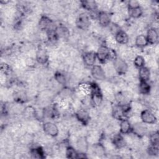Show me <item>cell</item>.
<instances>
[{"instance_id": "cell-23", "label": "cell", "mask_w": 159, "mask_h": 159, "mask_svg": "<svg viewBox=\"0 0 159 159\" xmlns=\"http://www.w3.org/2000/svg\"><path fill=\"white\" fill-rule=\"evenodd\" d=\"M32 157L36 158H42L44 157L45 152L41 147H36L32 148L30 152Z\"/></svg>"}, {"instance_id": "cell-6", "label": "cell", "mask_w": 159, "mask_h": 159, "mask_svg": "<svg viewBox=\"0 0 159 159\" xmlns=\"http://www.w3.org/2000/svg\"><path fill=\"white\" fill-rule=\"evenodd\" d=\"M109 48L107 46H101L99 47L96 56L99 60L101 62H104L106 60L109 59Z\"/></svg>"}, {"instance_id": "cell-26", "label": "cell", "mask_w": 159, "mask_h": 159, "mask_svg": "<svg viewBox=\"0 0 159 159\" xmlns=\"http://www.w3.org/2000/svg\"><path fill=\"white\" fill-rule=\"evenodd\" d=\"M78 91L81 92L84 96H86L91 93V85L87 83H81L79 85Z\"/></svg>"}, {"instance_id": "cell-34", "label": "cell", "mask_w": 159, "mask_h": 159, "mask_svg": "<svg viewBox=\"0 0 159 159\" xmlns=\"http://www.w3.org/2000/svg\"><path fill=\"white\" fill-rule=\"evenodd\" d=\"M129 121L130 122V124H136L137 123H139L141 121V119H140V116H138L137 114H134L133 115H132L130 117V119L129 120Z\"/></svg>"}, {"instance_id": "cell-13", "label": "cell", "mask_w": 159, "mask_h": 159, "mask_svg": "<svg viewBox=\"0 0 159 159\" xmlns=\"http://www.w3.org/2000/svg\"><path fill=\"white\" fill-rule=\"evenodd\" d=\"M133 131L135 135L139 137H142L145 135L147 133V127L142 124L141 122H139L134 125Z\"/></svg>"}, {"instance_id": "cell-8", "label": "cell", "mask_w": 159, "mask_h": 159, "mask_svg": "<svg viewBox=\"0 0 159 159\" xmlns=\"http://www.w3.org/2000/svg\"><path fill=\"white\" fill-rule=\"evenodd\" d=\"M98 19L99 24L103 27H106L110 24L111 22V16L105 11L99 12Z\"/></svg>"}, {"instance_id": "cell-22", "label": "cell", "mask_w": 159, "mask_h": 159, "mask_svg": "<svg viewBox=\"0 0 159 159\" xmlns=\"http://www.w3.org/2000/svg\"><path fill=\"white\" fill-rule=\"evenodd\" d=\"M92 152L94 154L98 156H102L105 153V148L101 143H94L92 148Z\"/></svg>"}, {"instance_id": "cell-36", "label": "cell", "mask_w": 159, "mask_h": 159, "mask_svg": "<svg viewBox=\"0 0 159 159\" xmlns=\"http://www.w3.org/2000/svg\"><path fill=\"white\" fill-rule=\"evenodd\" d=\"M158 147H156V146H154V145H152V146L149 147L148 148V153L150 154V155H154L158 154Z\"/></svg>"}, {"instance_id": "cell-19", "label": "cell", "mask_w": 159, "mask_h": 159, "mask_svg": "<svg viewBox=\"0 0 159 159\" xmlns=\"http://www.w3.org/2000/svg\"><path fill=\"white\" fill-rule=\"evenodd\" d=\"M142 13H143L142 9L140 6L135 7H133V8H129V7L128 8V15L131 17H133L135 19L139 18L142 16Z\"/></svg>"}, {"instance_id": "cell-4", "label": "cell", "mask_w": 159, "mask_h": 159, "mask_svg": "<svg viewBox=\"0 0 159 159\" xmlns=\"http://www.w3.org/2000/svg\"><path fill=\"white\" fill-rule=\"evenodd\" d=\"M76 24L78 28L83 30H85L88 28L90 25V21L88 16L85 13L80 14L76 18Z\"/></svg>"}, {"instance_id": "cell-29", "label": "cell", "mask_w": 159, "mask_h": 159, "mask_svg": "<svg viewBox=\"0 0 159 159\" xmlns=\"http://www.w3.org/2000/svg\"><path fill=\"white\" fill-rule=\"evenodd\" d=\"M54 77H55V81L59 84H64L66 83V80L65 76L62 73L59 72V71L56 72L54 75Z\"/></svg>"}, {"instance_id": "cell-7", "label": "cell", "mask_w": 159, "mask_h": 159, "mask_svg": "<svg viewBox=\"0 0 159 159\" xmlns=\"http://www.w3.org/2000/svg\"><path fill=\"white\" fill-rule=\"evenodd\" d=\"M39 28L41 30H52L55 29L53 26L52 21L47 16H42L39 22Z\"/></svg>"}, {"instance_id": "cell-31", "label": "cell", "mask_w": 159, "mask_h": 159, "mask_svg": "<svg viewBox=\"0 0 159 159\" xmlns=\"http://www.w3.org/2000/svg\"><path fill=\"white\" fill-rule=\"evenodd\" d=\"M149 140H150V142L152 143V145L158 147V143H159V137H158V132L154 131L153 134L150 136Z\"/></svg>"}, {"instance_id": "cell-30", "label": "cell", "mask_w": 159, "mask_h": 159, "mask_svg": "<svg viewBox=\"0 0 159 159\" xmlns=\"http://www.w3.org/2000/svg\"><path fill=\"white\" fill-rule=\"evenodd\" d=\"M78 153L71 147H68L66 148L65 155L67 158H78Z\"/></svg>"}, {"instance_id": "cell-5", "label": "cell", "mask_w": 159, "mask_h": 159, "mask_svg": "<svg viewBox=\"0 0 159 159\" xmlns=\"http://www.w3.org/2000/svg\"><path fill=\"white\" fill-rule=\"evenodd\" d=\"M91 73L93 77L96 80L103 81L106 78V74L103 68L99 65H93L91 70Z\"/></svg>"}, {"instance_id": "cell-38", "label": "cell", "mask_w": 159, "mask_h": 159, "mask_svg": "<svg viewBox=\"0 0 159 159\" xmlns=\"http://www.w3.org/2000/svg\"><path fill=\"white\" fill-rule=\"evenodd\" d=\"M139 6V4L138 1H130L129 2V8H133Z\"/></svg>"}, {"instance_id": "cell-14", "label": "cell", "mask_w": 159, "mask_h": 159, "mask_svg": "<svg viewBox=\"0 0 159 159\" xmlns=\"http://www.w3.org/2000/svg\"><path fill=\"white\" fill-rule=\"evenodd\" d=\"M35 58L39 63H45L48 60V55L45 50L40 48L37 52Z\"/></svg>"}, {"instance_id": "cell-17", "label": "cell", "mask_w": 159, "mask_h": 159, "mask_svg": "<svg viewBox=\"0 0 159 159\" xmlns=\"http://www.w3.org/2000/svg\"><path fill=\"white\" fill-rule=\"evenodd\" d=\"M112 143L114 145L119 148H122L125 147L126 143L125 142V140L124 137L120 135L116 134L114 135L113 139H112Z\"/></svg>"}, {"instance_id": "cell-24", "label": "cell", "mask_w": 159, "mask_h": 159, "mask_svg": "<svg viewBox=\"0 0 159 159\" xmlns=\"http://www.w3.org/2000/svg\"><path fill=\"white\" fill-rule=\"evenodd\" d=\"M88 142L86 139L81 137L78 139L76 144L77 147L79 150H81V152H84L85 150H87L88 148Z\"/></svg>"}, {"instance_id": "cell-11", "label": "cell", "mask_w": 159, "mask_h": 159, "mask_svg": "<svg viewBox=\"0 0 159 159\" xmlns=\"http://www.w3.org/2000/svg\"><path fill=\"white\" fill-rule=\"evenodd\" d=\"M147 39L148 43L151 44H155L157 42L158 39V35L157 30L155 28H151L148 30L147 33Z\"/></svg>"}, {"instance_id": "cell-12", "label": "cell", "mask_w": 159, "mask_h": 159, "mask_svg": "<svg viewBox=\"0 0 159 159\" xmlns=\"http://www.w3.org/2000/svg\"><path fill=\"white\" fill-rule=\"evenodd\" d=\"M96 55L93 52H89L84 53L83 57L84 63L88 66H93L96 61Z\"/></svg>"}, {"instance_id": "cell-16", "label": "cell", "mask_w": 159, "mask_h": 159, "mask_svg": "<svg viewBox=\"0 0 159 159\" xmlns=\"http://www.w3.org/2000/svg\"><path fill=\"white\" fill-rule=\"evenodd\" d=\"M148 42L147 41V37L143 34H140L137 35L135 39V44L137 47L143 48L148 45Z\"/></svg>"}, {"instance_id": "cell-20", "label": "cell", "mask_w": 159, "mask_h": 159, "mask_svg": "<svg viewBox=\"0 0 159 159\" xmlns=\"http://www.w3.org/2000/svg\"><path fill=\"white\" fill-rule=\"evenodd\" d=\"M81 3L84 8L91 12L95 11L98 7L97 2L94 1H81Z\"/></svg>"}, {"instance_id": "cell-3", "label": "cell", "mask_w": 159, "mask_h": 159, "mask_svg": "<svg viewBox=\"0 0 159 159\" xmlns=\"http://www.w3.org/2000/svg\"><path fill=\"white\" fill-rule=\"evenodd\" d=\"M140 119L142 122L147 124H155L157 118L155 114L149 110H143L140 113Z\"/></svg>"}, {"instance_id": "cell-15", "label": "cell", "mask_w": 159, "mask_h": 159, "mask_svg": "<svg viewBox=\"0 0 159 159\" xmlns=\"http://www.w3.org/2000/svg\"><path fill=\"white\" fill-rule=\"evenodd\" d=\"M130 123L129 120L122 119L119 124V130L123 134H128L131 130Z\"/></svg>"}, {"instance_id": "cell-2", "label": "cell", "mask_w": 159, "mask_h": 159, "mask_svg": "<svg viewBox=\"0 0 159 159\" xmlns=\"http://www.w3.org/2000/svg\"><path fill=\"white\" fill-rule=\"evenodd\" d=\"M43 129L47 135L50 137H56L59 133V128L57 125L51 122H47L43 125Z\"/></svg>"}, {"instance_id": "cell-10", "label": "cell", "mask_w": 159, "mask_h": 159, "mask_svg": "<svg viewBox=\"0 0 159 159\" xmlns=\"http://www.w3.org/2000/svg\"><path fill=\"white\" fill-rule=\"evenodd\" d=\"M76 116L77 119L84 124L88 123L91 118L89 112L84 109H79L76 112Z\"/></svg>"}, {"instance_id": "cell-32", "label": "cell", "mask_w": 159, "mask_h": 159, "mask_svg": "<svg viewBox=\"0 0 159 159\" xmlns=\"http://www.w3.org/2000/svg\"><path fill=\"white\" fill-rule=\"evenodd\" d=\"M106 44L107 45L111 48V49H114V48L117 46V43L116 42V40H115V38L112 37V36H110V37H108L107 39H106ZM108 47V48H109Z\"/></svg>"}, {"instance_id": "cell-9", "label": "cell", "mask_w": 159, "mask_h": 159, "mask_svg": "<svg viewBox=\"0 0 159 159\" xmlns=\"http://www.w3.org/2000/svg\"><path fill=\"white\" fill-rule=\"evenodd\" d=\"M114 38L116 42L120 45H126L129 42L128 34L122 30H120L117 34H116Z\"/></svg>"}, {"instance_id": "cell-18", "label": "cell", "mask_w": 159, "mask_h": 159, "mask_svg": "<svg viewBox=\"0 0 159 159\" xmlns=\"http://www.w3.org/2000/svg\"><path fill=\"white\" fill-rule=\"evenodd\" d=\"M138 74L140 78V80L147 81L150 79V71L147 67L143 66L140 68Z\"/></svg>"}, {"instance_id": "cell-1", "label": "cell", "mask_w": 159, "mask_h": 159, "mask_svg": "<svg viewBox=\"0 0 159 159\" xmlns=\"http://www.w3.org/2000/svg\"><path fill=\"white\" fill-rule=\"evenodd\" d=\"M113 65L116 72L120 75L125 74L127 71L129 66L123 58H116V59H114Z\"/></svg>"}, {"instance_id": "cell-35", "label": "cell", "mask_w": 159, "mask_h": 159, "mask_svg": "<svg viewBox=\"0 0 159 159\" xmlns=\"http://www.w3.org/2000/svg\"><path fill=\"white\" fill-rule=\"evenodd\" d=\"M114 2L111 1H104L102 2L101 4V6L102 7L103 9H106V10H109L112 8L113 6H114Z\"/></svg>"}, {"instance_id": "cell-33", "label": "cell", "mask_w": 159, "mask_h": 159, "mask_svg": "<svg viewBox=\"0 0 159 159\" xmlns=\"http://www.w3.org/2000/svg\"><path fill=\"white\" fill-rule=\"evenodd\" d=\"M109 29L110 32L114 34V35L116 34H117L120 30H121L120 29V25L117 24H114V23H112L111 25H110Z\"/></svg>"}, {"instance_id": "cell-27", "label": "cell", "mask_w": 159, "mask_h": 159, "mask_svg": "<svg viewBox=\"0 0 159 159\" xmlns=\"http://www.w3.org/2000/svg\"><path fill=\"white\" fill-rule=\"evenodd\" d=\"M130 107L132 112L136 114H139V113L140 114L142 112V111H143L142 105L137 101L132 102Z\"/></svg>"}, {"instance_id": "cell-28", "label": "cell", "mask_w": 159, "mask_h": 159, "mask_svg": "<svg viewBox=\"0 0 159 159\" xmlns=\"http://www.w3.org/2000/svg\"><path fill=\"white\" fill-rule=\"evenodd\" d=\"M145 63V62L143 57H142L140 55H138L137 56H136L134 60V64L136 68H140L141 67H143V66H144Z\"/></svg>"}, {"instance_id": "cell-37", "label": "cell", "mask_w": 159, "mask_h": 159, "mask_svg": "<svg viewBox=\"0 0 159 159\" xmlns=\"http://www.w3.org/2000/svg\"><path fill=\"white\" fill-rule=\"evenodd\" d=\"M89 114L91 118H96L97 117H98V111L96 110V109L95 108H91L90 109V111H89Z\"/></svg>"}, {"instance_id": "cell-25", "label": "cell", "mask_w": 159, "mask_h": 159, "mask_svg": "<svg viewBox=\"0 0 159 159\" xmlns=\"http://www.w3.org/2000/svg\"><path fill=\"white\" fill-rule=\"evenodd\" d=\"M138 88L139 91L143 94H147L150 93V86L145 81L140 80Z\"/></svg>"}, {"instance_id": "cell-21", "label": "cell", "mask_w": 159, "mask_h": 159, "mask_svg": "<svg viewBox=\"0 0 159 159\" xmlns=\"http://www.w3.org/2000/svg\"><path fill=\"white\" fill-rule=\"evenodd\" d=\"M56 31L58 36H60L61 38L68 39L70 37V32L65 26L60 25L56 29Z\"/></svg>"}]
</instances>
